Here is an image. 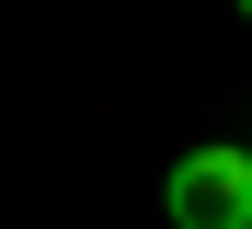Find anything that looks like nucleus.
I'll return each mask as SVG.
<instances>
[{
  "mask_svg": "<svg viewBox=\"0 0 252 229\" xmlns=\"http://www.w3.org/2000/svg\"><path fill=\"white\" fill-rule=\"evenodd\" d=\"M160 206H172V229H252V149L241 137L184 149L172 172H160Z\"/></svg>",
  "mask_w": 252,
  "mask_h": 229,
  "instance_id": "nucleus-1",
  "label": "nucleus"
}]
</instances>
